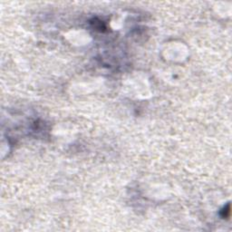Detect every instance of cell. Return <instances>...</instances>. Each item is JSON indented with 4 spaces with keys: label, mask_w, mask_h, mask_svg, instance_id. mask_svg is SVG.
<instances>
[{
    "label": "cell",
    "mask_w": 232,
    "mask_h": 232,
    "mask_svg": "<svg viewBox=\"0 0 232 232\" xmlns=\"http://www.w3.org/2000/svg\"><path fill=\"white\" fill-rule=\"evenodd\" d=\"M229 214H230V204L229 203L222 209V210L220 211V215L223 219H227L229 217Z\"/></svg>",
    "instance_id": "cell-1"
}]
</instances>
